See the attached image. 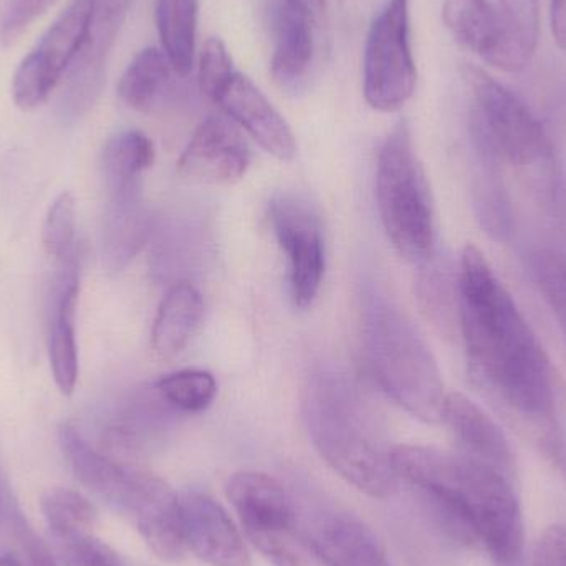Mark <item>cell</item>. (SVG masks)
Returning a JSON list of instances; mask_svg holds the SVG:
<instances>
[{
	"label": "cell",
	"instance_id": "cell-4",
	"mask_svg": "<svg viewBox=\"0 0 566 566\" xmlns=\"http://www.w3.org/2000/svg\"><path fill=\"white\" fill-rule=\"evenodd\" d=\"M361 343L373 379L391 401L419 421L442 422L448 392L434 355L406 313L375 289L363 296Z\"/></svg>",
	"mask_w": 566,
	"mask_h": 566
},
{
	"label": "cell",
	"instance_id": "cell-6",
	"mask_svg": "<svg viewBox=\"0 0 566 566\" xmlns=\"http://www.w3.org/2000/svg\"><path fill=\"white\" fill-rule=\"evenodd\" d=\"M464 76L471 95L472 138L494 149L502 163L518 168L548 165L554 156L551 138L527 105L478 66H465Z\"/></svg>",
	"mask_w": 566,
	"mask_h": 566
},
{
	"label": "cell",
	"instance_id": "cell-29",
	"mask_svg": "<svg viewBox=\"0 0 566 566\" xmlns=\"http://www.w3.org/2000/svg\"><path fill=\"white\" fill-rule=\"evenodd\" d=\"M42 514L56 542L90 534L95 527V505L73 489H50L42 497Z\"/></svg>",
	"mask_w": 566,
	"mask_h": 566
},
{
	"label": "cell",
	"instance_id": "cell-17",
	"mask_svg": "<svg viewBox=\"0 0 566 566\" xmlns=\"http://www.w3.org/2000/svg\"><path fill=\"white\" fill-rule=\"evenodd\" d=\"M182 524L189 551L209 566H251V554L224 507L205 492L181 495Z\"/></svg>",
	"mask_w": 566,
	"mask_h": 566
},
{
	"label": "cell",
	"instance_id": "cell-27",
	"mask_svg": "<svg viewBox=\"0 0 566 566\" xmlns=\"http://www.w3.org/2000/svg\"><path fill=\"white\" fill-rule=\"evenodd\" d=\"M199 0H158L156 25L163 52L176 75L186 78L195 66Z\"/></svg>",
	"mask_w": 566,
	"mask_h": 566
},
{
	"label": "cell",
	"instance_id": "cell-12",
	"mask_svg": "<svg viewBox=\"0 0 566 566\" xmlns=\"http://www.w3.org/2000/svg\"><path fill=\"white\" fill-rule=\"evenodd\" d=\"M181 412L153 385L139 386L119 401L103 424L98 449L116 461L138 464L161 446Z\"/></svg>",
	"mask_w": 566,
	"mask_h": 566
},
{
	"label": "cell",
	"instance_id": "cell-24",
	"mask_svg": "<svg viewBox=\"0 0 566 566\" xmlns=\"http://www.w3.org/2000/svg\"><path fill=\"white\" fill-rule=\"evenodd\" d=\"M471 146L472 205L479 224L494 241H509L514 228V218L502 176V159L481 139L471 136Z\"/></svg>",
	"mask_w": 566,
	"mask_h": 566
},
{
	"label": "cell",
	"instance_id": "cell-8",
	"mask_svg": "<svg viewBox=\"0 0 566 566\" xmlns=\"http://www.w3.org/2000/svg\"><path fill=\"white\" fill-rule=\"evenodd\" d=\"M418 83L411 39L409 0H388L369 29L363 63V93L371 108L401 109Z\"/></svg>",
	"mask_w": 566,
	"mask_h": 566
},
{
	"label": "cell",
	"instance_id": "cell-32",
	"mask_svg": "<svg viewBox=\"0 0 566 566\" xmlns=\"http://www.w3.org/2000/svg\"><path fill=\"white\" fill-rule=\"evenodd\" d=\"M42 244L55 264L80 254L76 248L75 199L70 192L56 196L50 206L43 222Z\"/></svg>",
	"mask_w": 566,
	"mask_h": 566
},
{
	"label": "cell",
	"instance_id": "cell-26",
	"mask_svg": "<svg viewBox=\"0 0 566 566\" xmlns=\"http://www.w3.org/2000/svg\"><path fill=\"white\" fill-rule=\"evenodd\" d=\"M172 73L175 70L163 50L143 49L119 78V98L136 112H156L171 93Z\"/></svg>",
	"mask_w": 566,
	"mask_h": 566
},
{
	"label": "cell",
	"instance_id": "cell-40",
	"mask_svg": "<svg viewBox=\"0 0 566 566\" xmlns=\"http://www.w3.org/2000/svg\"><path fill=\"white\" fill-rule=\"evenodd\" d=\"M551 25L555 42L566 52V0H551Z\"/></svg>",
	"mask_w": 566,
	"mask_h": 566
},
{
	"label": "cell",
	"instance_id": "cell-22",
	"mask_svg": "<svg viewBox=\"0 0 566 566\" xmlns=\"http://www.w3.org/2000/svg\"><path fill=\"white\" fill-rule=\"evenodd\" d=\"M303 537L325 566H391L378 535L348 512H325Z\"/></svg>",
	"mask_w": 566,
	"mask_h": 566
},
{
	"label": "cell",
	"instance_id": "cell-3",
	"mask_svg": "<svg viewBox=\"0 0 566 566\" xmlns=\"http://www.w3.org/2000/svg\"><path fill=\"white\" fill-rule=\"evenodd\" d=\"M306 431L326 464L356 491L375 499L398 491L392 449L378 412L342 373L318 369L302 396Z\"/></svg>",
	"mask_w": 566,
	"mask_h": 566
},
{
	"label": "cell",
	"instance_id": "cell-7",
	"mask_svg": "<svg viewBox=\"0 0 566 566\" xmlns=\"http://www.w3.org/2000/svg\"><path fill=\"white\" fill-rule=\"evenodd\" d=\"M228 497L245 537L275 566H305V537L298 531L295 502L281 482L264 472L232 475Z\"/></svg>",
	"mask_w": 566,
	"mask_h": 566
},
{
	"label": "cell",
	"instance_id": "cell-25",
	"mask_svg": "<svg viewBox=\"0 0 566 566\" xmlns=\"http://www.w3.org/2000/svg\"><path fill=\"white\" fill-rule=\"evenodd\" d=\"M205 302L199 290L188 281L169 286L156 313L151 329L153 349L161 358L181 355L201 328Z\"/></svg>",
	"mask_w": 566,
	"mask_h": 566
},
{
	"label": "cell",
	"instance_id": "cell-5",
	"mask_svg": "<svg viewBox=\"0 0 566 566\" xmlns=\"http://www.w3.org/2000/svg\"><path fill=\"white\" fill-rule=\"evenodd\" d=\"M376 201L396 254L411 264L429 261L436 254L434 201L405 119L391 129L379 149Z\"/></svg>",
	"mask_w": 566,
	"mask_h": 566
},
{
	"label": "cell",
	"instance_id": "cell-36",
	"mask_svg": "<svg viewBox=\"0 0 566 566\" xmlns=\"http://www.w3.org/2000/svg\"><path fill=\"white\" fill-rule=\"evenodd\" d=\"M228 46L218 36L206 40L199 56V88L214 102L222 86L234 75Z\"/></svg>",
	"mask_w": 566,
	"mask_h": 566
},
{
	"label": "cell",
	"instance_id": "cell-23",
	"mask_svg": "<svg viewBox=\"0 0 566 566\" xmlns=\"http://www.w3.org/2000/svg\"><path fill=\"white\" fill-rule=\"evenodd\" d=\"M59 442L75 478L109 507L123 512L138 464L109 458L70 422L60 426Z\"/></svg>",
	"mask_w": 566,
	"mask_h": 566
},
{
	"label": "cell",
	"instance_id": "cell-10",
	"mask_svg": "<svg viewBox=\"0 0 566 566\" xmlns=\"http://www.w3.org/2000/svg\"><path fill=\"white\" fill-rule=\"evenodd\" d=\"M271 224L289 269L290 298L298 310L312 308L325 279V235L319 216L305 201L281 195L269 206Z\"/></svg>",
	"mask_w": 566,
	"mask_h": 566
},
{
	"label": "cell",
	"instance_id": "cell-37",
	"mask_svg": "<svg viewBox=\"0 0 566 566\" xmlns=\"http://www.w3.org/2000/svg\"><path fill=\"white\" fill-rule=\"evenodd\" d=\"M10 522H12V534L17 545V552L12 555L20 566H59L45 542L35 534L17 505L12 507Z\"/></svg>",
	"mask_w": 566,
	"mask_h": 566
},
{
	"label": "cell",
	"instance_id": "cell-9",
	"mask_svg": "<svg viewBox=\"0 0 566 566\" xmlns=\"http://www.w3.org/2000/svg\"><path fill=\"white\" fill-rule=\"evenodd\" d=\"M98 0H70L42 39L17 66L13 103L23 112L39 108L63 82L82 50Z\"/></svg>",
	"mask_w": 566,
	"mask_h": 566
},
{
	"label": "cell",
	"instance_id": "cell-42",
	"mask_svg": "<svg viewBox=\"0 0 566 566\" xmlns=\"http://www.w3.org/2000/svg\"><path fill=\"white\" fill-rule=\"evenodd\" d=\"M0 566H20L17 558L13 555H3L0 557Z\"/></svg>",
	"mask_w": 566,
	"mask_h": 566
},
{
	"label": "cell",
	"instance_id": "cell-35",
	"mask_svg": "<svg viewBox=\"0 0 566 566\" xmlns=\"http://www.w3.org/2000/svg\"><path fill=\"white\" fill-rule=\"evenodd\" d=\"M59 548L65 566H142L123 557L93 532L59 542Z\"/></svg>",
	"mask_w": 566,
	"mask_h": 566
},
{
	"label": "cell",
	"instance_id": "cell-13",
	"mask_svg": "<svg viewBox=\"0 0 566 566\" xmlns=\"http://www.w3.org/2000/svg\"><path fill=\"white\" fill-rule=\"evenodd\" d=\"M123 514L135 522L143 541L159 560L169 564L182 560L188 545L181 495L165 479L138 465Z\"/></svg>",
	"mask_w": 566,
	"mask_h": 566
},
{
	"label": "cell",
	"instance_id": "cell-31",
	"mask_svg": "<svg viewBox=\"0 0 566 566\" xmlns=\"http://www.w3.org/2000/svg\"><path fill=\"white\" fill-rule=\"evenodd\" d=\"M528 272L538 292L554 313L566 338V258L552 251L538 249L528 258Z\"/></svg>",
	"mask_w": 566,
	"mask_h": 566
},
{
	"label": "cell",
	"instance_id": "cell-16",
	"mask_svg": "<svg viewBox=\"0 0 566 566\" xmlns=\"http://www.w3.org/2000/svg\"><path fill=\"white\" fill-rule=\"evenodd\" d=\"M271 17L274 32L272 76L282 88L295 92L305 85L312 73L318 33L326 25L328 15L289 0H272Z\"/></svg>",
	"mask_w": 566,
	"mask_h": 566
},
{
	"label": "cell",
	"instance_id": "cell-41",
	"mask_svg": "<svg viewBox=\"0 0 566 566\" xmlns=\"http://www.w3.org/2000/svg\"><path fill=\"white\" fill-rule=\"evenodd\" d=\"M289 2L298 3V6L306 7V9L315 10V12L326 13V15H328L326 0H289Z\"/></svg>",
	"mask_w": 566,
	"mask_h": 566
},
{
	"label": "cell",
	"instance_id": "cell-21",
	"mask_svg": "<svg viewBox=\"0 0 566 566\" xmlns=\"http://www.w3.org/2000/svg\"><path fill=\"white\" fill-rule=\"evenodd\" d=\"M442 424L454 436L458 451L514 481L515 455L501 426L468 396L448 392Z\"/></svg>",
	"mask_w": 566,
	"mask_h": 566
},
{
	"label": "cell",
	"instance_id": "cell-30",
	"mask_svg": "<svg viewBox=\"0 0 566 566\" xmlns=\"http://www.w3.org/2000/svg\"><path fill=\"white\" fill-rule=\"evenodd\" d=\"M163 398L181 415L206 411L218 396V381L205 369H181L155 382Z\"/></svg>",
	"mask_w": 566,
	"mask_h": 566
},
{
	"label": "cell",
	"instance_id": "cell-11",
	"mask_svg": "<svg viewBox=\"0 0 566 566\" xmlns=\"http://www.w3.org/2000/svg\"><path fill=\"white\" fill-rule=\"evenodd\" d=\"M132 3L133 0L96 2L88 36L63 78L59 102L63 123L78 122L98 102L106 82L109 55Z\"/></svg>",
	"mask_w": 566,
	"mask_h": 566
},
{
	"label": "cell",
	"instance_id": "cell-1",
	"mask_svg": "<svg viewBox=\"0 0 566 566\" xmlns=\"http://www.w3.org/2000/svg\"><path fill=\"white\" fill-rule=\"evenodd\" d=\"M458 325L475 381L522 418H551L554 378L544 346L475 245L462 252Z\"/></svg>",
	"mask_w": 566,
	"mask_h": 566
},
{
	"label": "cell",
	"instance_id": "cell-28",
	"mask_svg": "<svg viewBox=\"0 0 566 566\" xmlns=\"http://www.w3.org/2000/svg\"><path fill=\"white\" fill-rule=\"evenodd\" d=\"M155 145L145 133L126 129L116 133L103 146L99 169L105 189L139 185L143 172L155 163Z\"/></svg>",
	"mask_w": 566,
	"mask_h": 566
},
{
	"label": "cell",
	"instance_id": "cell-19",
	"mask_svg": "<svg viewBox=\"0 0 566 566\" xmlns=\"http://www.w3.org/2000/svg\"><path fill=\"white\" fill-rule=\"evenodd\" d=\"M442 19L452 35L488 65L512 73L528 65L509 40L491 0H442Z\"/></svg>",
	"mask_w": 566,
	"mask_h": 566
},
{
	"label": "cell",
	"instance_id": "cell-18",
	"mask_svg": "<svg viewBox=\"0 0 566 566\" xmlns=\"http://www.w3.org/2000/svg\"><path fill=\"white\" fill-rule=\"evenodd\" d=\"M219 108L269 155L292 161L296 142L285 118L251 78L235 72L214 98Z\"/></svg>",
	"mask_w": 566,
	"mask_h": 566
},
{
	"label": "cell",
	"instance_id": "cell-39",
	"mask_svg": "<svg viewBox=\"0 0 566 566\" xmlns=\"http://www.w3.org/2000/svg\"><path fill=\"white\" fill-rule=\"evenodd\" d=\"M532 566H566V527L552 525L535 545Z\"/></svg>",
	"mask_w": 566,
	"mask_h": 566
},
{
	"label": "cell",
	"instance_id": "cell-34",
	"mask_svg": "<svg viewBox=\"0 0 566 566\" xmlns=\"http://www.w3.org/2000/svg\"><path fill=\"white\" fill-rule=\"evenodd\" d=\"M436 255L421 264L418 283V298L422 310L436 323L444 322L452 313L458 315V285H449L444 269L436 262Z\"/></svg>",
	"mask_w": 566,
	"mask_h": 566
},
{
	"label": "cell",
	"instance_id": "cell-15",
	"mask_svg": "<svg viewBox=\"0 0 566 566\" xmlns=\"http://www.w3.org/2000/svg\"><path fill=\"white\" fill-rule=\"evenodd\" d=\"M55 265L45 296L46 349L56 388L70 396L78 379L75 313L80 295V254Z\"/></svg>",
	"mask_w": 566,
	"mask_h": 566
},
{
	"label": "cell",
	"instance_id": "cell-38",
	"mask_svg": "<svg viewBox=\"0 0 566 566\" xmlns=\"http://www.w3.org/2000/svg\"><path fill=\"white\" fill-rule=\"evenodd\" d=\"M56 0H7L0 19V42L12 45Z\"/></svg>",
	"mask_w": 566,
	"mask_h": 566
},
{
	"label": "cell",
	"instance_id": "cell-14",
	"mask_svg": "<svg viewBox=\"0 0 566 566\" xmlns=\"http://www.w3.org/2000/svg\"><path fill=\"white\" fill-rule=\"evenodd\" d=\"M252 161L251 146L228 116H209L199 125L178 161L189 181L232 185L241 181Z\"/></svg>",
	"mask_w": 566,
	"mask_h": 566
},
{
	"label": "cell",
	"instance_id": "cell-20",
	"mask_svg": "<svg viewBox=\"0 0 566 566\" xmlns=\"http://www.w3.org/2000/svg\"><path fill=\"white\" fill-rule=\"evenodd\" d=\"M99 254L106 274L118 275L151 238L153 224L143 201L142 185L106 191Z\"/></svg>",
	"mask_w": 566,
	"mask_h": 566
},
{
	"label": "cell",
	"instance_id": "cell-33",
	"mask_svg": "<svg viewBox=\"0 0 566 566\" xmlns=\"http://www.w3.org/2000/svg\"><path fill=\"white\" fill-rule=\"evenodd\" d=\"M495 6L512 45L531 63L541 36L538 0H497Z\"/></svg>",
	"mask_w": 566,
	"mask_h": 566
},
{
	"label": "cell",
	"instance_id": "cell-2",
	"mask_svg": "<svg viewBox=\"0 0 566 566\" xmlns=\"http://www.w3.org/2000/svg\"><path fill=\"white\" fill-rule=\"evenodd\" d=\"M392 462L449 537L502 566L522 557L524 514L507 475L462 452L428 446H395Z\"/></svg>",
	"mask_w": 566,
	"mask_h": 566
}]
</instances>
